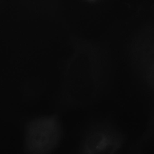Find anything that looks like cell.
<instances>
[{"mask_svg":"<svg viewBox=\"0 0 154 154\" xmlns=\"http://www.w3.org/2000/svg\"><path fill=\"white\" fill-rule=\"evenodd\" d=\"M112 73L111 67L102 58L73 56L63 74L61 99L65 109H83L97 102L107 92Z\"/></svg>","mask_w":154,"mask_h":154,"instance_id":"6da1fadb","label":"cell"},{"mask_svg":"<svg viewBox=\"0 0 154 154\" xmlns=\"http://www.w3.org/2000/svg\"><path fill=\"white\" fill-rule=\"evenodd\" d=\"M63 136V127L57 115L33 119L26 125L25 150L31 154L52 153L59 146Z\"/></svg>","mask_w":154,"mask_h":154,"instance_id":"7a4b0ae2","label":"cell"},{"mask_svg":"<svg viewBox=\"0 0 154 154\" xmlns=\"http://www.w3.org/2000/svg\"><path fill=\"white\" fill-rule=\"evenodd\" d=\"M125 137L113 123L102 120L93 122L85 129L79 147L82 154H114L123 147Z\"/></svg>","mask_w":154,"mask_h":154,"instance_id":"3957f363","label":"cell"}]
</instances>
